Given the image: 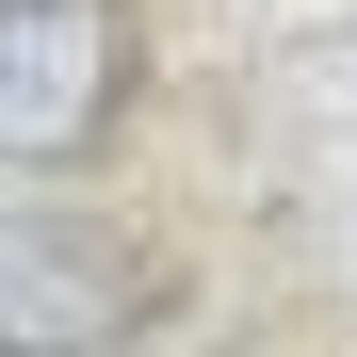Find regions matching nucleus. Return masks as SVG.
Returning <instances> with one entry per match:
<instances>
[{"mask_svg": "<svg viewBox=\"0 0 357 357\" xmlns=\"http://www.w3.org/2000/svg\"><path fill=\"white\" fill-rule=\"evenodd\" d=\"M146 309H162V276L130 227L0 211V357H114V341H146Z\"/></svg>", "mask_w": 357, "mask_h": 357, "instance_id": "nucleus-1", "label": "nucleus"}, {"mask_svg": "<svg viewBox=\"0 0 357 357\" xmlns=\"http://www.w3.org/2000/svg\"><path fill=\"white\" fill-rule=\"evenodd\" d=\"M130 114V0H0V162H82Z\"/></svg>", "mask_w": 357, "mask_h": 357, "instance_id": "nucleus-2", "label": "nucleus"}]
</instances>
